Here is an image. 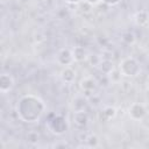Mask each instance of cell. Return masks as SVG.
<instances>
[{
    "mask_svg": "<svg viewBox=\"0 0 149 149\" xmlns=\"http://www.w3.org/2000/svg\"><path fill=\"white\" fill-rule=\"evenodd\" d=\"M45 104L35 94H24L19 98L15 105L17 118L26 123L38 122L45 113Z\"/></svg>",
    "mask_w": 149,
    "mask_h": 149,
    "instance_id": "6da1fadb",
    "label": "cell"
},
{
    "mask_svg": "<svg viewBox=\"0 0 149 149\" xmlns=\"http://www.w3.org/2000/svg\"><path fill=\"white\" fill-rule=\"evenodd\" d=\"M118 70L122 77L126 78H134L136 77L141 71V65L139 61L132 56H127L122 58L119 63Z\"/></svg>",
    "mask_w": 149,
    "mask_h": 149,
    "instance_id": "7a4b0ae2",
    "label": "cell"
},
{
    "mask_svg": "<svg viewBox=\"0 0 149 149\" xmlns=\"http://www.w3.org/2000/svg\"><path fill=\"white\" fill-rule=\"evenodd\" d=\"M48 128L50 129L51 133H54L56 135H63L69 129V125L64 116L52 115V118H50L48 120Z\"/></svg>",
    "mask_w": 149,
    "mask_h": 149,
    "instance_id": "3957f363",
    "label": "cell"
},
{
    "mask_svg": "<svg viewBox=\"0 0 149 149\" xmlns=\"http://www.w3.org/2000/svg\"><path fill=\"white\" fill-rule=\"evenodd\" d=\"M147 114H148V109L146 105H143L142 102H133L128 107V115L134 121L143 120Z\"/></svg>",
    "mask_w": 149,
    "mask_h": 149,
    "instance_id": "277c9868",
    "label": "cell"
},
{
    "mask_svg": "<svg viewBox=\"0 0 149 149\" xmlns=\"http://www.w3.org/2000/svg\"><path fill=\"white\" fill-rule=\"evenodd\" d=\"M56 61L63 68L70 66L74 62L73 51L71 49H69V48H62V49H59L58 52H57V55H56Z\"/></svg>",
    "mask_w": 149,
    "mask_h": 149,
    "instance_id": "5b68a950",
    "label": "cell"
},
{
    "mask_svg": "<svg viewBox=\"0 0 149 149\" xmlns=\"http://www.w3.org/2000/svg\"><path fill=\"white\" fill-rule=\"evenodd\" d=\"M14 85H15V80L12 74L6 73V72L0 74V92L2 94L10 92L13 90Z\"/></svg>",
    "mask_w": 149,
    "mask_h": 149,
    "instance_id": "8992f818",
    "label": "cell"
},
{
    "mask_svg": "<svg viewBox=\"0 0 149 149\" xmlns=\"http://www.w3.org/2000/svg\"><path fill=\"white\" fill-rule=\"evenodd\" d=\"M80 88L83 92L85 93H92L97 86H98V83L97 80L93 78V77H84L81 80H80Z\"/></svg>",
    "mask_w": 149,
    "mask_h": 149,
    "instance_id": "52a82bcc",
    "label": "cell"
},
{
    "mask_svg": "<svg viewBox=\"0 0 149 149\" xmlns=\"http://www.w3.org/2000/svg\"><path fill=\"white\" fill-rule=\"evenodd\" d=\"M87 105H88L87 99L84 95H77L72 102V107L74 112H86Z\"/></svg>",
    "mask_w": 149,
    "mask_h": 149,
    "instance_id": "ba28073f",
    "label": "cell"
},
{
    "mask_svg": "<svg viewBox=\"0 0 149 149\" xmlns=\"http://www.w3.org/2000/svg\"><path fill=\"white\" fill-rule=\"evenodd\" d=\"M72 120L77 127H85L88 123V115L86 112H73Z\"/></svg>",
    "mask_w": 149,
    "mask_h": 149,
    "instance_id": "9c48e42d",
    "label": "cell"
},
{
    "mask_svg": "<svg viewBox=\"0 0 149 149\" xmlns=\"http://www.w3.org/2000/svg\"><path fill=\"white\" fill-rule=\"evenodd\" d=\"M61 78L66 84H72L76 79V71L71 66H65L61 71Z\"/></svg>",
    "mask_w": 149,
    "mask_h": 149,
    "instance_id": "30bf717a",
    "label": "cell"
},
{
    "mask_svg": "<svg viewBox=\"0 0 149 149\" xmlns=\"http://www.w3.org/2000/svg\"><path fill=\"white\" fill-rule=\"evenodd\" d=\"M134 22L140 26V27H144L148 24L149 22V13L147 10H137L134 14Z\"/></svg>",
    "mask_w": 149,
    "mask_h": 149,
    "instance_id": "8fae6325",
    "label": "cell"
},
{
    "mask_svg": "<svg viewBox=\"0 0 149 149\" xmlns=\"http://www.w3.org/2000/svg\"><path fill=\"white\" fill-rule=\"evenodd\" d=\"M98 66H99L100 71L106 74H109L111 72L114 71V63L111 59H101Z\"/></svg>",
    "mask_w": 149,
    "mask_h": 149,
    "instance_id": "7c38bea8",
    "label": "cell"
},
{
    "mask_svg": "<svg viewBox=\"0 0 149 149\" xmlns=\"http://www.w3.org/2000/svg\"><path fill=\"white\" fill-rule=\"evenodd\" d=\"M72 51H73V56H74V62H83L87 58L86 50L83 47H76Z\"/></svg>",
    "mask_w": 149,
    "mask_h": 149,
    "instance_id": "4fadbf2b",
    "label": "cell"
},
{
    "mask_svg": "<svg viewBox=\"0 0 149 149\" xmlns=\"http://www.w3.org/2000/svg\"><path fill=\"white\" fill-rule=\"evenodd\" d=\"M102 114L106 115L107 119H112V118H114V116L116 115V109H115V107L106 106V107L104 108V111H102Z\"/></svg>",
    "mask_w": 149,
    "mask_h": 149,
    "instance_id": "5bb4252c",
    "label": "cell"
},
{
    "mask_svg": "<svg viewBox=\"0 0 149 149\" xmlns=\"http://www.w3.org/2000/svg\"><path fill=\"white\" fill-rule=\"evenodd\" d=\"M122 41L123 42H126L127 44H130V43H133L134 41H135V37H134V34H132V33H125L123 35H122Z\"/></svg>",
    "mask_w": 149,
    "mask_h": 149,
    "instance_id": "9a60e30c",
    "label": "cell"
},
{
    "mask_svg": "<svg viewBox=\"0 0 149 149\" xmlns=\"http://www.w3.org/2000/svg\"><path fill=\"white\" fill-rule=\"evenodd\" d=\"M86 142H87L88 147H97L98 143H99V140H98L97 135H90V136L86 139Z\"/></svg>",
    "mask_w": 149,
    "mask_h": 149,
    "instance_id": "2e32d148",
    "label": "cell"
},
{
    "mask_svg": "<svg viewBox=\"0 0 149 149\" xmlns=\"http://www.w3.org/2000/svg\"><path fill=\"white\" fill-rule=\"evenodd\" d=\"M122 0H101V2H104L107 6H116L121 2Z\"/></svg>",
    "mask_w": 149,
    "mask_h": 149,
    "instance_id": "e0dca14e",
    "label": "cell"
},
{
    "mask_svg": "<svg viewBox=\"0 0 149 149\" xmlns=\"http://www.w3.org/2000/svg\"><path fill=\"white\" fill-rule=\"evenodd\" d=\"M85 2H87L88 5H91V6H97V5H99L100 2H101V0H84Z\"/></svg>",
    "mask_w": 149,
    "mask_h": 149,
    "instance_id": "ac0fdd59",
    "label": "cell"
},
{
    "mask_svg": "<svg viewBox=\"0 0 149 149\" xmlns=\"http://www.w3.org/2000/svg\"><path fill=\"white\" fill-rule=\"evenodd\" d=\"M66 3H69V5H79V3H81L84 0H64Z\"/></svg>",
    "mask_w": 149,
    "mask_h": 149,
    "instance_id": "d6986e66",
    "label": "cell"
}]
</instances>
